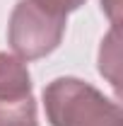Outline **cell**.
<instances>
[{
    "label": "cell",
    "mask_w": 123,
    "mask_h": 126,
    "mask_svg": "<svg viewBox=\"0 0 123 126\" xmlns=\"http://www.w3.org/2000/svg\"><path fill=\"white\" fill-rule=\"evenodd\" d=\"M65 32V15L39 5L36 0H19L10 17V46L22 61H34L51 53Z\"/></svg>",
    "instance_id": "2"
},
{
    "label": "cell",
    "mask_w": 123,
    "mask_h": 126,
    "mask_svg": "<svg viewBox=\"0 0 123 126\" xmlns=\"http://www.w3.org/2000/svg\"><path fill=\"white\" fill-rule=\"evenodd\" d=\"M31 94V78L22 58L0 53V99H22Z\"/></svg>",
    "instance_id": "3"
},
{
    "label": "cell",
    "mask_w": 123,
    "mask_h": 126,
    "mask_svg": "<svg viewBox=\"0 0 123 126\" xmlns=\"http://www.w3.org/2000/svg\"><path fill=\"white\" fill-rule=\"evenodd\" d=\"M36 2L48 7V10H53V12H58V15H68V12L77 10L85 0H36Z\"/></svg>",
    "instance_id": "5"
},
{
    "label": "cell",
    "mask_w": 123,
    "mask_h": 126,
    "mask_svg": "<svg viewBox=\"0 0 123 126\" xmlns=\"http://www.w3.org/2000/svg\"><path fill=\"white\" fill-rule=\"evenodd\" d=\"M46 116L53 126H123L116 102L77 78H58L44 90Z\"/></svg>",
    "instance_id": "1"
},
{
    "label": "cell",
    "mask_w": 123,
    "mask_h": 126,
    "mask_svg": "<svg viewBox=\"0 0 123 126\" xmlns=\"http://www.w3.org/2000/svg\"><path fill=\"white\" fill-rule=\"evenodd\" d=\"M0 126H39L31 94L22 99H0Z\"/></svg>",
    "instance_id": "4"
}]
</instances>
